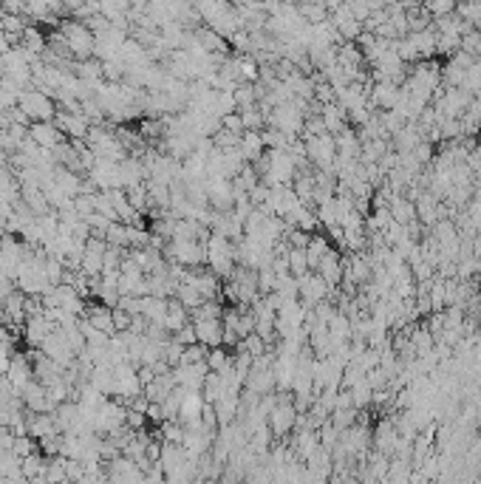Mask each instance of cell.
<instances>
[{"instance_id": "cell-1", "label": "cell", "mask_w": 481, "mask_h": 484, "mask_svg": "<svg viewBox=\"0 0 481 484\" xmlns=\"http://www.w3.org/2000/svg\"><path fill=\"white\" fill-rule=\"evenodd\" d=\"M62 43L68 46V51H74V54H91V51H94L97 37L91 34V29H88V26H83V23H71V20H68V23L62 26Z\"/></svg>"}, {"instance_id": "cell-2", "label": "cell", "mask_w": 481, "mask_h": 484, "mask_svg": "<svg viewBox=\"0 0 481 484\" xmlns=\"http://www.w3.org/2000/svg\"><path fill=\"white\" fill-rule=\"evenodd\" d=\"M20 111L29 113V116H37L40 122H51V116H54V108H51V102L43 91L20 94Z\"/></svg>"}, {"instance_id": "cell-3", "label": "cell", "mask_w": 481, "mask_h": 484, "mask_svg": "<svg viewBox=\"0 0 481 484\" xmlns=\"http://www.w3.org/2000/svg\"><path fill=\"white\" fill-rule=\"evenodd\" d=\"M32 142L46 148V151H57L60 142H62V130H57L51 122H40L32 127Z\"/></svg>"}, {"instance_id": "cell-4", "label": "cell", "mask_w": 481, "mask_h": 484, "mask_svg": "<svg viewBox=\"0 0 481 484\" xmlns=\"http://www.w3.org/2000/svg\"><path fill=\"white\" fill-rule=\"evenodd\" d=\"M193 329H195V340H201V343H207V345L221 343V323H218V317H213V320H198Z\"/></svg>"}]
</instances>
